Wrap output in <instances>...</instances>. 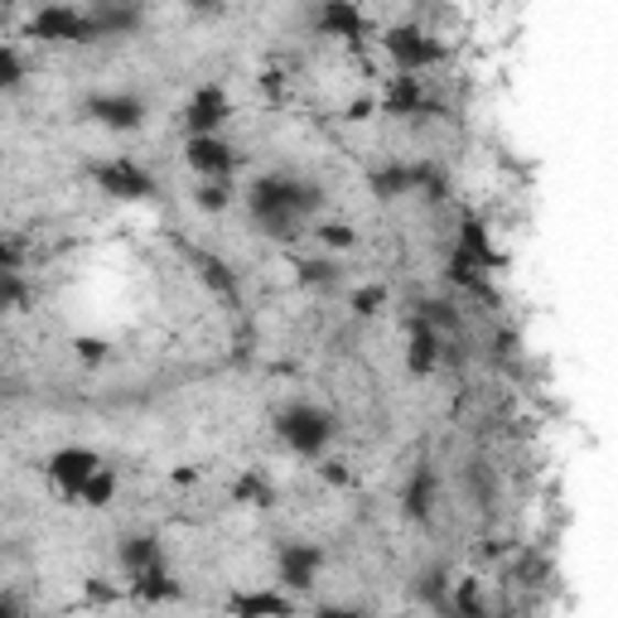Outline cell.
I'll return each mask as SVG.
<instances>
[{
  "mask_svg": "<svg viewBox=\"0 0 618 618\" xmlns=\"http://www.w3.org/2000/svg\"><path fill=\"white\" fill-rule=\"evenodd\" d=\"M314 565H319V551H310V546H285L281 551V579L285 585H310Z\"/></svg>",
  "mask_w": 618,
  "mask_h": 618,
  "instance_id": "obj_6",
  "label": "cell"
},
{
  "mask_svg": "<svg viewBox=\"0 0 618 618\" xmlns=\"http://www.w3.org/2000/svg\"><path fill=\"white\" fill-rule=\"evenodd\" d=\"M232 117V107H227V97L218 93V87H204V93H194V102H188V117L184 126L194 135H213V131H223V121Z\"/></svg>",
  "mask_w": 618,
  "mask_h": 618,
  "instance_id": "obj_4",
  "label": "cell"
},
{
  "mask_svg": "<svg viewBox=\"0 0 618 618\" xmlns=\"http://www.w3.org/2000/svg\"><path fill=\"white\" fill-rule=\"evenodd\" d=\"M97 469H102V459H97L93 449H78V445H73V449H58L54 459H48V478H54V484H58L68 498H78L83 488L93 484Z\"/></svg>",
  "mask_w": 618,
  "mask_h": 618,
  "instance_id": "obj_3",
  "label": "cell"
},
{
  "mask_svg": "<svg viewBox=\"0 0 618 618\" xmlns=\"http://www.w3.org/2000/svg\"><path fill=\"white\" fill-rule=\"evenodd\" d=\"M20 83V58L10 48H0V87H15Z\"/></svg>",
  "mask_w": 618,
  "mask_h": 618,
  "instance_id": "obj_7",
  "label": "cell"
},
{
  "mask_svg": "<svg viewBox=\"0 0 618 618\" xmlns=\"http://www.w3.org/2000/svg\"><path fill=\"white\" fill-rule=\"evenodd\" d=\"M275 435H281L295 454H319L334 440V421L319 406H290L281 421H275Z\"/></svg>",
  "mask_w": 618,
  "mask_h": 618,
  "instance_id": "obj_1",
  "label": "cell"
},
{
  "mask_svg": "<svg viewBox=\"0 0 618 618\" xmlns=\"http://www.w3.org/2000/svg\"><path fill=\"white\" fill-rule=\"evenodd\" d=\"M184 155H188V170H194L198 180H232V170H237V150L227 145L218 131L213 135H188Z\"/></svg>",
  "mask_w": 618,
  "mask_h": 618,
  "instance_id": "obj_2",
  "label": "cell"
},
{
  "mask_svg": "<svg viewBox=\"0 0 618 618\" xmlns=\"http://www.w3.org/2000/svg\"><path fill=\"white\" fill-rule=\"evenodd\" d=\"M93 117L102 126H117V131H131V126H141L145 107L135 102V97H97L93 102Z\"/></svg>",
  "mask_w": 618,
  "mask_h": 618,
  "instance_id": "obj_5",
  "label": "cell"
}]
</instances>
